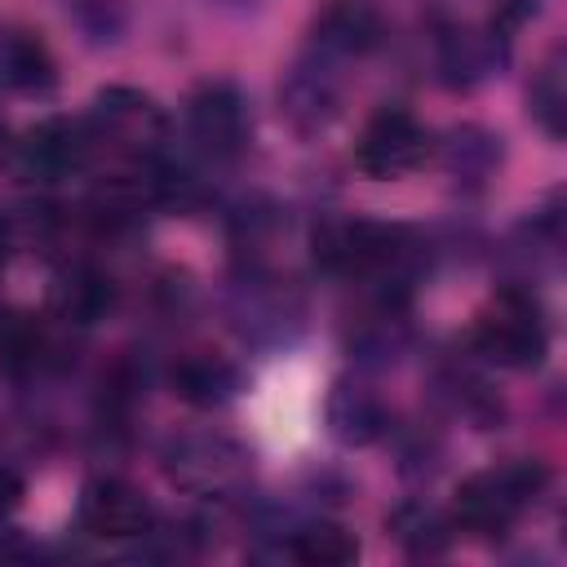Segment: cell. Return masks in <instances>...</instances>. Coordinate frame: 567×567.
I'll return each mask as SVG.
<instances>
[{
    "label": "cell",
    "mask_w": 567,
    "mask_h": 567,
    "mask_svg": "<svg viewBox=\"0 0 567 567\" xmlns=\"http://www.w3.org/2000/svg\"><path fill=\"white\" fill-rule=\"evenodd\" d=\"M164 474L182 492H190V496L235 501L239 492H248L252 461H248V452L235 439L213 434V430H199V434H177L164 447Z\"/></svg>",
    "instance_id": "cell-6"
},
{
    "label": "cell",
    "mask_w": 567,
    "mask_h": 567,
    "mask_svg": "<svg viewBox=\"0 0 567 567\" xmlns=\"http://www.w3.org/2000/svg\"><path fill=\"white\" fill-rule=\"evenodd\" d=\"M89 137H93V159L106 151L115 168H142L164 159L168 142V115L164 106L128 84H111L93 97V111L84 115Z\"/></svg>",
    "instance_id": "cell-3"
},
{
    "label": "cell",
    "mask_w": 567,
    "mask_h": 567,
    "mask_svg": "<svg viewBox=\"0 0 567 567\" xmlns=\"http://www.w3.org/2000/svg\"><path fill=\"white\" fill-rule=\"evenodd\" d=\"M545 487L549 465L540 456H514L492 470H478L452 496V527L470 536H505Z\"/></svg>",
    "instance_id": "cell-2"
},
{
    "label": "cell",
    "mask_w": 567,
    "mask_h": 567,
    "mask_svg": "<svg viewBox=\"0 0 567 567\" xmlns=\"http://www.w3.org/2000/svg\"><path fill=\"white\" fill-rule=\"evenodd\" d=\"M18 496H22V478H18L9 465H0V514H4V509H13V505H18Z\"/></svg>",
    "instance_id": "cell-24"
},
{
    "label": "cell",
    "mask_w": 567,
    "mask_h": 567,
    "mask_svg": "<svg viewBox=\"0 0 567 567\" xmlns=\"http://www.w3.org/2000/svg\"><path fill=\"white\" fill-rule=\"evenodd\" d=\"M470 350L492 368H509V372L540 368L549 354V323L540 301L514 284L496 288V297L474 315Z\"/></svg>",
    "instance_id": "cell-4"
},
{
    "label": "cell",
    "mask_w": 567,
    "mask_h": 567,
    "mask_svg": "<svg viewBox=\"0 0 567 567\" xmlns=\"http://www.w3.org/2000/svg\"><path fill=\"white\" fill-rule=\"evenodd\" d=\"M9 164L27 177H40V182H58V177H71V173H84L93 164V137H89V124L84 120H71V115H49L40 120L35 128H27L18 142H13V155Z\"/></svg>",
    "instance_id": "cell-9"
},
{
    "label": "cell",
    "mask_w": 567,
    "mask_h": 567,
    "mask_svg": "<svg viewBox=\"0 0 567 567\" xmlns=\"http://www.w3.org/2000/svg\"><path fill=\"white\" fill-rule=\"evenodd\" d=\"M501 137L483 133V128H456L452 142H447V168L456 177H470V182H483L492 173V164L501 159Z\"/></svg>",
    "instance_id": "cell-21"
},
{
    "label": "cell",
    "mask_w": 567,
    "mask_h": 567,
    "mask_svg": "<svg viewBox=\"0 0 567 567\" xmlns=\"http://www.w3.org/2000/svg\"><path fill=\"white\" fill-rule=\"evenodd\" d=\"M434 53H439V71L452 89H470L478 84L487 71H496V62L505 58V40L487 27H461V22H443L434 35Z\"/></svg>",
    "instance_id": "cell-14"
},
{
    "label": "cell",
    "mask_w": 567,
    "mask_h": 567,
    "mask_svg": "<svg viewBox=\"0 0 567 567\" xmlns=\"http://www.w3.org/2000/svg\"><path fill=\"white\" fill-rule=\"evenodd\" d=\"M434 151V137L430 128L403 111V106H381L377 115H368V124L359 128V142H354V164L359 173L377 177V182H394V177H408L416 173Z\"/></svg>",
    "instance_id": "cell-8"
},
{
    "label": "cell",
    "mask_w": 567,
    "mask_h": 567,
    "mask_svg": "<svg viewBox=\"0 0 567 567\" xmlns=\"http://www.w3.org/2000/svg\"><path fill=\"white\" fill-rule=\"evenodd\" d=\"M527 106H532V120L549 137L567 133V62H563V49H549L545 62L536 66V75L527 84Z\"/></svg>",
    "instance_id": "cell-19"
},
{
    "label": "cell",
    "mask_w": 567,
    "mask_h": 567,
    "mask_svg": "<svg viewBox=\"0 0 567 567\" xmlns=\"http://www.w3.org/2000/svg\"><path fill=\"white\" fill-rule=\"evenodd\" d=\"M328 430L346 447H368L390 430V408L368 381L341 377L332 385V394H328Z\"/></svg>",
    "instance_id": "cell-16"
},
{
    "label": "cell",
    "mask_w": 567,
    "mask_h": 567,
    "mask_svg": "<svg viewBox=\"0 0 567 567\" xmlns=\"http://www.w3.org/2000/svg\"><path fill=\"white\" fill-rule=\"evenodd\" d=\"M58 80V62L40 31L31 27H4L0 31V84L18 93H44Z\"/></svg>",
    "instance_id": "cell-18"
},
{
    "label": "cell",
    "mask_w": 567,
    "mask_h": 567,
    "mask_svg": "<svg viewBox=\"0 0 567 567\" xmlns=\"http://www.w3.org/2000/svg\"><path fill=\"white\" fill-rule=\"evenodd\" d=\"M0 248H4V230H0Z\"/></svg>",
    "instance_id": "cell-25"
},
{
    "label": "cell",
    "mask_w": 567,
    "mask_h": 567,
    "mask_svg": "<svg viewBox=\"0 0 567 567\" xmlns=\"http://www.w3.org/2000/svg\"><path fill=\"white\" fill-rule=\"evenodd\" d=\"M168 390L190 408H221L239 394V368L217 350H182L168 363Z\"/></svg>",
    "instance_id": "cell-15"
},
{
    "label": "cell",
    "mask_w": 567,
    "mask_h": 567,
    "mask_svg": "<svg viewBox=\"0 0 567 567\" xmlns=\"http://www.w3.org/2000/svg\"><path fill=\"white\" fill-rule=\"evenodd\" d=\"M341 66L306 49L279 84V111L297 133H319L341 115Z\"/></svg>",
    "instance_id": "cell-10"
},
{
    "label": "cell",
    "mask_w": 567,
    "mask_h": 567,
    "mask_svg": "<svg viewBox=\"0 0 567 567\" xmlns=\"http://www.w3.org/2000/svg\"><path fill=\"white\" fill-rule=\"evenodd\" d=\"M385 40V13L377 0H323L310 22V53L346 66L368 58Z\"/></svg>",
    "instance_id": "cell-11"
},
{
    "label": "cell",
    "mask_w": 567,
    "mask_h": 567,
    "mask_svg": "<svg viewBox=\"0 0 567 567\" xmlns=\"http://www.w3.org/2000/svg\"><path fill=\"white\" fill-rule=\"evenodd\" d=\"M80 527L102 540H137L155 527V509L142 496V487H133L128 478L102 474L89 478L80 492Z\"/></svg>",
    "instance_id": "cell-12"
},
{
    "label": "cell",
    "mask_w": 567,
    "mask_h": 567,
    "mask_svg": "<svg viewBox=\"0 0 567 567\" xmlns=\"http://www.w3.org/2000/svg\"><path fill=\"white\" fill-rule=\"evenodd\" d=\"M390 532H394L412 554H439V549L447 545L452 523L439 518V514L425 509V505H403V509L390 518Z\"/></svg>",
    "instance_id": "cell-22"
},
{
    "label": "cell",
    "mask_w": 567,
    "mask_h": 567,
    "mask_svg": "<svg viewBox=\"0 0 567 567\" xmlns=\"http://www.w3.org/2000/svg\"><path fill=\"white\" fill-rule=\"evenodd\" d=\"M288 554L306 567H350L359 558V540L341 523L315 518V523H301L288 536Z\"/></svg>",
    "instance_id": "cell-20"
},
{
    "label": "cell",
    "mask_w": 567,
    "mask_h": 567,
    "mask_svg": "<svg viewBox=\"0 0 567 567\" xmlns=\"http://www.w3.org/2000/svg\"><path fill=\"white\" fill-rule=\"evenodd\" d=\"M62 363L58 328L35 315H0V368L9 377H40Z\"/></svg>",
    "instance_id": "cell-17"
},
{
    "label": "cell",
    "mask_w": 567,
    "mask_h": 567,
    "mask_svg": "<svg viewBox=\"0 0 567 567\" xmlns=\"http://www.w3.org/2000/svg\"><path fill=\"white\" fill-rule=\"evenodd\" d=\"M315 266L350 284H399L416 261V239L403 226L368 217H328L315 226Z\"/></svg>",
    "instance_id": "cell-1"
},
{
    "label": "cell",
    "mask_w": 567,
    "mask_h": 567,
    "mask_svg": "<svg viewBox=\"0 0 567 567\" xmlns=\"http://www.w3.org/2000/svg\"><path fill=\"white\" fill-rule=\"evenodd\" d=\"M226 319L248 346H284L306 323V297L261 266H248L226 292Z\"/></svg>",
    "instance_id": "cell-5"
},
{
    "label": "cell",
    "mask_w": 567,
    "mask_h": 567,
    "mask_svg": "<svg viewBox=\"0 0 567 567\" xmlns=\"http://www.w3.org/2000/svg\"><path fill=\"white\" fill-rule=\"evenodd\" d=\"M75 13H80V27H84L93 40H115L120 13H115L111 0H75Z\"/></svg>",
    "instance_id": "cell-23"
},
{
    "label": "cell",
    "mask_w": 567,
    "mask_h": 567,
    "mask_svg": "<svg viewBox=\"0 0 567 567\" xmlns=\"http://www.w3.org/2000/svg\"><path fill=\"white\" fill-rule=\"evenodd\" d=\"M186 142L204 164H230L244 155L252 120H248V102L239 93V84L230 80H204L190 89L186 97Z\"/></svg>",
    "instance_id": "cell-7"
},
{
    "label": "cell",
    "mask_w": 567,
    "mask_h": 567,
    "mask_svg": "<svg viewBox=\"0 0 567 567\" xmlns=\"http://www.w3.org/2000/svg\"><path fill=\"white\" fill-rule=\"evenodd\" d=\"M115 297L120 292L106 270H97L93 261H71V266H62L53 292H49V310L62 328H89L115 310Z\"/></svg>",
    "instance_id": "cell-13"
}]
</instances>
